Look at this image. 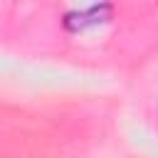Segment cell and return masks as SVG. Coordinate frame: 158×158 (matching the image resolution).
<instances>
[{
    "label": "cell",
    "instance_id": "cell-1",
    "mask_svg": "<svg viewBox=\"0 0 158 158\" xmlns=\"http://www.w3.org/2000/svg\"><path fill=\"white\" fill-rule=\"evenodd\" d=\"M109 12H111V5H91V7H84V10L67 12L64 15V25L69 30H84V27H91L96 22H104V17Z\"/></svg>",
    "mask_w": 158,
    "mask_h": 158
}]
</instances>
